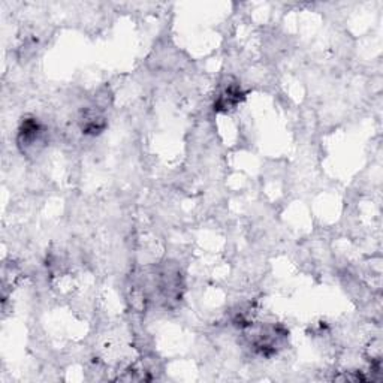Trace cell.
I'll use <instances>...</instances> for the list:
<instances>
[{
  "instance_id": "cell-1",
  "label": "cell",
  "mask_w": 383,
  "mask_h": 383,
  "mask_svg": "<svg viewBox=\"0 0 383 383\" xmlns=\"http://www.w3.org/2000/svg\"><path fill=\"white\" fill-rule=\"evenodd\" d=\"M42 135L44 129L39 121L36 119H27L23 121L20 127L18 144L21 147H26V150L32 149L35 144H42Z\"/></svg>"
}]
</instances>
